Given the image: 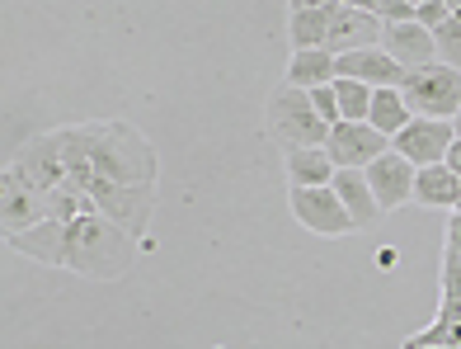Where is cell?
Segmentation results:
<instances>
[{
  "label": "cell",
  "instance_id": "cell-18",
  "mask_svg": "<svg viewBox=\"0 0 461 349\" xmlns=\"http://www.w3.org/2000/svg\"><path fill=\"white\" fill-rule=\"evenodd\" d=\"M287 80L302 90H321L339 80V67H334V52L330 48H297L287 61Z\"/></svg>",
  "mask_w": 461,
  "mask_h": 349
},
{
  "label": "cell",
  "instance_id": "cell-9",
  "mask_svg": "<svg viewBox=\"0 0 461 349\" xmlns=\"http://www.w3.org/2000/svg\"><path fill=\"white\" fill-rule=\"evenodd\" d=\"M325 152L339 170H367L376 156L391 152V137L376 133L372 123H334L325 137Z\"/></svg>",
  "mask_w": 461,
  "mask_h": 349
},
{
  "label": "cell",
  "instance_id": "cell-35",
  "mask_svg": "<svg viewBox=\"0 0 461 349\" xmlns=\"http://www.w3.org/2000/svg\"><path fill=\"white\" fill-rule=\"evenodd\" d=\"M410 5H414V10H419V5H424V0H410Z\"/></svg>",
  "mask_w": 461,
  "mask_h": 349
},
{
  "label": "cell",
  "instance_id": "cell-10",
  "mask_svg": "<svg viewBox=\"0 0 461 349\" xmlns=\"http://www.w3.org/2000/svg\"><path fill=\"white\" fill-rule=\"evenodd\" d=\"M363 175H367V184H372L376 203H382V213H395V208H405V203L414 198V175H419V166H410V161L391 147L386 156H376Z\"/></svg>",
  "mask_w": 461,
  "mask_h": 349
},
{
  "label": "cell",
  "instance_id": "cell-24",
  "mask_svg": "<svg viewBox=\"0 0 461 349\" xmlns=\"http://www.w3.org/2000/svg\"><path fill=\"white\" fill-rule=\"evenodd\" d=\"M311 105H316V114L330 123H344V114H339V99H334V86H321V90H311Z\"/></svg>",
  "mask_w": 461,
  "mask_h": 349
},
{
  "label": "cell",
  "instance_id": "cell-25",
  "mask_svg": "<svg viewBox=\"0 0 461 349\" xmlns=\"http://www.w3.org/2000/svg\"><path fill=\"white\" fill-rule=\"evenodd\" d=\"M452 10L443 5V0H424V5L414 10V24H424V29H438V24H447Z\"/></svg>",
  "mask_w": 461,
  "mask_h": 349
},
{
  "label": "cell",
  "instance_id": "cell-13",
  "mask_svg": "<svg viewBox=\"0 0 461 349\" xmlns=\"http://www.w3.org/2000/svg\"><path fill=\"white\" fill-rule=\"evenodd\" d=\"M334 67H339V76L363 80V86H372V90H382V86H401V80H405V67H401V61H395L382 43H376V48H353V52H339V57H334Z\"/></svg>",
  "mask_w": 461,
  "mask_h": 349
},
{
  "label": "cell",
  "instance_id": "cell-8",
  "mask_svg": "<svg viewBox=\"0 0 461 349\" xmlns=\"http://www.w3.org/2000/svg\"><path fill=\"white\" fill-rule=\"evenodd\" d=\"M38 222H48V194L14 166H5V179H0V227H5V236H14V232L38 227Z\"/></svg>",
  "mask_w": 461,
  "mask_h": 349
},
{
  "label": "cell",
  "instance_id": "cell-17",
  "mask_svg": "<svg viewBox=\"0 0 461 349\" xmlns=\"http://www.w3.org/2000/svg\"><path fill=\"white\" fill-rule=\"evenodd\" d=\"M414 203H424V208H461V175L447 170V161L424 166L414 175Z\"/></svg>",
  "mask_w": 461,
  "mask_h": 349
},
{
  "label": "cell",
  "instance_id": "cell-14",
  "mask_svg": "<svg viewBox=\"0 0 461 349\" xmlns=\"http://www.w3.org/2000/svg\"><path fill=\"white\" fill-rule=\"evenodd\" d=\"M382 48L401 61L405 71L414 67H429L438 61V43H433V29L424 24H382Z\"/></svg>",
  "mask_w": 461,
  "mask_h": 349
},
{
  "label": "cell",
  "instance_id": "cell-6",
  "mask_svg": "<svg viewBox=\"0 0 461 349\" xmlns=\"http://www.w3.org/2000/svg\"><path fill=\"white\" fill-rule=\"evenodd\" d=\"M10 166L24 175V179H33L38 189H57L61 179H67V137H61V128H52V133H38V137H29L24 147H19L14 156H10Z\"/></svg>",
  "mask_w": 461,
  "mask_h": 349
},
{
  "label": "cell",
  "instance_id": "cell-15",
  "mask_svg": "<svg viewBox=\"0 0 461 349\" xmlns=\"http://www.w3.org/2000/svg\"><path fill=\"white\" fill-rule=\"evenodd\" d=\"M334 194L344 198V208L353 213V222H358V232H367V227H376L386 213H382V203H376V194H372V184H367V175L363 170H334Z\"/></svg>",
  "mask_w": 461,
  "mask_h": 349
},
{
  "label": "cell",
  "instance_id": "cell-30",
  "mask_svg": "<svg viewBox=\"0 0 461 349\" xmlns=\"http://www.w3.org/2000/svg\"><path fill=\"white\" fill-rule=\"evenodd\" d=\"M447 170H452V175H461V137L447 147Z\"/></svg>",
  "mask_w": 461,
  "mask_h": 349
},
{
  "label": "cell",
  "instance_id": "cell-7",
  "mask_svg": "<svg viewBox=\"0 0 461 349\" xmlns=\"http://www.w3.org/2000/svg\"><path fill=\"white\" fill-rule=\"evenodd\" d=\"M456 142V128H452V118H410L401 133L391 137V147L401 152L410 166H438V161H447V147Z\"/></svg>",
  "mask_w": 461,
  "mask_h": 349
},
{
  "label": "cell",
  "instance_id": "cell-4",
  "mask_svg": "<svg viewBox=\"0 0 461 349\" xmlns=\"http://www.w3.org/2000/svg\"><path fill=\"white\" fill-rule=\"evenodd\" d=\"M401 95L419 118H456V109H461V71L447 67V61L414 67L401 80Z\"/></svg>",
  "mask_w": 461,
  "mask_h": 349
},
{
  "label": "cell",
  "instance_id": "cell-16",
  "mask_svg": "<svg viewBox=\"0 0 461 349\" xmlns=\"http://www.w3.org/2000/svg\"><path fill=\"white\" fill-rule=\"evenodd\" d=\"M283 170H287V189H321L334 179V161L325 147H302V152H283Z\"/></svg>",
  "mask_w": 461,
  "mask_h": 349
},
{
  "label": "cell",
  "instance_id": "cell-27",
  "mask_svg": "<svg viewBox=\"0 0 461 349\" xmlns=\"http://www.w3.org/2000/svg\"><path fill=\"white\" fill-rule=\"evenodd\" d=\"M443 298H461V255H443Z\"/></svg>",
  "mask_w": 461,
  "mask_h": 349
},
{
  "label": "cell",
  "instance_id": "cell-2",
  "mask_svg": "<svg viewBox=\"0 0 461 349\" xmlns=\"http://www.w3.org/2000/svg\"><path fill=\"white\" fill-rule=\"evenodd\" d=\"M141 251L146 245L104 213H80L67 227V270L80 279H95V283L128 279Z\"/></svg>",
  "mask_w": 461,
  "mask_h": 349
},
{
  "label": "cell",
  "instance_id": "cell-29",
  "mask_svg": "<svg viewBox=\"0 0 461 349\" xmlns=\"http://www.w3.org/2000/svg\"><path fill=\"white\" fill-rule=\"evenodd\" d=\"M292 10H325V5H339V0H287Z\"/></svg>",
  "mask_w": 461,
  "mask_h": 349
},
{
  "label": "cell",
  "instance_id": "cell-32",
  "mask_svg": "<svg viewBox=\"0 0 461 349\" xmlns=\"http://www.w3.org/2000/svg\"><path fill=\"white\" fill-rule=\"evenodd\" d=\"M405 349H447V344H410V340H405Z\"/></svg>",
  "mask_w": 461,
  "mask_h": 349
},
{
  "label": "cell",
  "instance_id": "cell-26",
  "mask_svg": "<svg viewBox=\"0 0 461 349\" xmlns=\"http://www.w3.org/2000/svg\"><path fill=\"white\" fill-rule=\"evenodd\" d=\"M376 19H382V24H414V5L410 0H382Z\"/></svg>",
  "mask_w": 461,
  "mask_h": 349
},
{
  "label": "cell",
  "instance_id": "cell-34",
  "mask_svg": "<svg viewBox=\"0 0 461 349\" xmlns=\"http://www.w3.org/2000/svg\"><path fill=\"white\" fill-rule=\"evenodd\" d=\"M452 128H456V137H461V109H456V118H452Z\"/></svg>",
  "mask_w": 461,
  "mask_h": 349
},
{
  "label": "cell",
  "instance_id": "cell-22",
  "mask_svg": "<svg viewBox=\"0 0 461 349\" xmlns=\"http://www.w3.org/2000/svg\"><path fill=\"white\" fill-rule=\"evenodd\" d=\"M433 43H438V61H447V67L461 71V14H452L447 24L433 29Z\"/></svg>",
  "mask_w": 461,
  "mask_h": 349
},
{
  "label": "cell",
  "instance_id": "cell-12",
  "mask_svg": "<svg viewBox=\"0 0 461 349\" xmlns=\"http://www.w3.org/2000/svg\"><path fill=\"white\" fill-rule=\"evenodd\" d=\"M382 43V19L372 10H353V5H334L330 10V38L325 48L339 57V52H353V48H376Z\"/></svg>",
  "mask_w": 461,
  "mask_h": 349
},
{
  "label": "cell",
  "instance_id": "cell-19",
  "mask_svg": "<svg viewBox=\"0 0 461 349\" xmlns=\"http://www.w3.org/2000/svg\"><path fill=\"white\" fill-rule=\"evenodd\" d=\"M410 118H414V109L405 105L401 86H382V90H372V114H367V123H372L376 133L395 137V133H401Z\"/></svg>",
  "mask_w": 461,
  "mask_h": 349
},
{
  "label": "cell",
  "instance_id": "cell-5",
  "mask_svg": "<svg viewBox=\"0 0 461 349\" xmlns=\"http://www.w3.org/2000/svg\"><path fill=\"white\" fill-rule=\"evenodd\" d=\"M287 208L306 232H316V236L358 232V222H353V213L344 208V198L334 194V184H321V189H287Z\"/></svg>",
  "mask_w": 461,
  "mask_h": 349
},
{
  "label": "cell",
  "instance_id": "cell-23",
  "mask_svg": "<svg viewBox=\"0 0 461 349\" xmlns=\"http://www.w3.org/2000/svg\"><path fill=\"white\" fill-rule=\"evenodd\" d=\"M410 344H447V349H461V321H433L429 331L410 335Z\"/></svg>",
  "mask_w": 461,
  "mask_h": 349
},
{
  "label": "cell",
  "instance_id": "cell-31",
  "mask_svg": "<svg viewBox=\"0 0 461 349\" xmlns=\"http://www.w3.org/2000/svg\"><path fill=\"white\" fill-rule=\"evenodd\" d=\"M339 5H353V10H372V14H376V10H382V0H339Z\"/></svg>",
  "mask_w": 461,
  "mask_h": 349
},
{
  "label": "cell",
  "instance_id": "cell-11",
  "mask_svg": "<svg viewBox=\"0 0 461 349\" xmlns=\"http://www.w3.org/2000/svg\"><path fill=\"white\" fill-rule=\"evenodd\" d=\"M67 227H71V222L48 217V222H38V227H29V232L5 236V245H10L14 255L33 260V264H48V270H67Z\"/></svg>",
  "mask_w": 461,
  "mask_h": 349
},
{
  "label": "cell",
  "instance_id": "cell-28",
  "mask_svg": "<svg viewBox=\"0 0 461 349\" xmlns=\"http://www.w3.org/2000/svg\"><path fill=\"white\" fill-rule=\"evenodd\" d=\"M447 255H461V208H452V222H447Z\"/></svg>",
  "mask_w": 461,
  "mask_h": 349
},
{
  "label": "cell",
  "instance_id": "cell-33",
  "mask_svg": "<svg viewBox=\"0 0 461 349\" xmlns=\"http://www.w3.org/2000/svg\"><path fill=\"white\" fill-rule=\"evenodd\" d=\"M443 5H447L452 14H461V0H443Z\"/></svg>",
  "mask_w": 461,
  "mask_h": 349
},
{
  "label": "cell",
  "instance_id": "cell-1",
  "mask_svg": "<svg viewBox=\"0 0 461 349\" xmlns=\"http://www.w3.org/2000/svg\"><path fill=\"white\" fill-rule=\"evenodd\" d=\"M67 137V179L90 198V208L113 217L141 245L151 241L156 213V175L160 156L151 137L122 118H90L61 128Z\"/></svg>",
  "mask_w": 461,
  "mask_h": 349
},
{
  "label": "cell",
  "instance_id": "cell-21",
  "mask_svg": "<svg viewBox=\"0 0 461 349\" xmlns=\"http://www.w3.org/2000/svg\"><path fill=\"white\" fill-rule=\"evenodd\" d=\"M334 99H339L344 123H367V114H372V86L339 76V80H334Z\"/></svg>",
  "mask_w": 461,
  "mask_h": 349
},
{
  "label": "cell",
  "instance_id": "cell-20",
  "mask_svg": "<svg viewBox=\"0 0 461 349\" xmlns=\"http://www.w3.org/2000/svg\"><path fill=\"white\" fill-rule=\"evenodd\" d=\"M330 10H292L287 14V38H292V52L297 48H325V38H330Z\"/></svg>",
  "mask_w": 461,
  "mask_h": 349
},
{
  "label": "cell",
  "instance_id": "cell-3",
  "mask_svg": "<svg viewBox=\"0 0 461 349\" xmlns=\"http://www.w3.org/2000/svg\"><path fill=\"white\" fill-rule=\"evenodd\" d=\"M264 123H268V137H274L283 152L325 147V137H330V123L316 114V105H311V90L292 86V80L274 86V95H268V105H264Z\"/></svg>",
  "mask_w": 461,
  "mask_h": 349
}]
</instances>
